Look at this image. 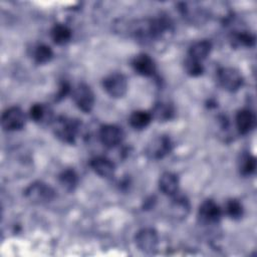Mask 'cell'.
<instances>
[{
    "mask_svg": "<svg viewBox=\"0 0 257 257\" xmlns=\"http://www.w3.org/2000/svg\"><path fill=\"white\" fill-rule=\"evenodd\" d=\"M79 126L80 122L77 119L63 115L58 116L52 121L54 135L57 139L66 144H74L79 131Z\"/></svg>",
    "mask_w": 257,
    "mask_h": 257,
    "instance_id": "obj_1",
    "label": "cell"
},
{
    "mask_svg": "<svg viewBox=\"0 0 257 257\" xmlns=\"http://www.w3.org/2000/svg\"><path fill=\"white\" fill-rule=\"evenodd\" d=\"M24 196L33 204H47L55 198V191L48 184L36 181L25 189Z\"/></svg>",
    "mask_w": 257,
    "mask_h": 257,
    "instance_id": "obj_2",
    "label": "cell"
},
{
    "mask_svg": "<svg viewBox=\"0 0 257 257\" xmlns=\"http://www.w3.org/2000/svg\"><path fill=\"white\" fill-rule=\"evenodd\" d=\"M217 79L221 87L230 92L238 90L244 82L241 72L234 67H221L217 72Z\"/></svg>",
    "mask_w": 257,
    "mask_h": 257,
    "instance_id": "obj_3",
    "label": "cell"
},
{
    "mask_svg": "<svg viewBox=\"0 0 257 257\" xmlns=\"http://www.w3.org/2000/svg\"><path fill=\"white\" fill-rule=\"evenodd\" d=\"M102 86L106 93L113 97L119 98L122 97L127 91V79L122 73H111L103 78Z\"/></svg>",
    "mask_w": 257,
    "mask_h": 257,
    "instance_id": "obj_4",
    "label": "cell"
},
{
    "mask_svg": "<svg viewBox=\"0 0 257 257\" xmlns=\"http://www.w3.org/2000/svg\"><path fill=\"white\" fill-rule=\"evenodd\" d=\"M25 114L19 106H11L6 108L1 116L2 127L7 132L21 130L25 125Z\"/></svg>",
    "mask_w": 257,
    "mask_h": 257,
    "instance_id": "obj_5",
    "label": "cell"
},
{
    "mask_svg": "<svg viewBox=\"0 0 257 257\" xmlns=\"http://www.w3.org/2000/svg\"><path fill=\"white\" fill-rule=\"evenodd\" d=\"M72 98L76 106L85 113L92 110L94 105V94L91 88L85 83H79L72 91Z\"/></svg>",
    "mask_w": 257,
    "mask_h": 257,
    "instance_id": "obj_6",
    "label": "cell"
},
{
    "mask_svg": "<svg viewBox=\"0 0 257 257\" xmlns=\"http://www.w3.org/2000/svg\"><path fill=\"white\" fill-rule=\"evenodd\" d=\"M137 247L145 253H153L157 250L159 244V236L153 228H143L137 232L135 236Z\"/></svg>",
    "mask_w": 257,
    "mask_h": 257,
    "instance_id": "obj_7",
    "label": "cell"
},
{
    "mask_svg": "<svg viewBox=\"0 0 257 257\" xmlns=\"http://www.w3.org/2000/svg\"><path fill=\"white\" fill-rule=\"evenodd\" d=\"M173 144L169 137L160 136L147 146L146 155L151 160H161L166 157L172 151Z\"/></svg>",
    "mask_w": 257,
    "mask_h": 257,
    "instance_id": "obj_8",
    "label": "cell"
},
{
    "mask_svg": "<svg viewBox=\"0 0 257 257\" xmlns=\"http://www.w3.org/2000/svg\"><path fill=\"white\" fill-rule=\"evenodd\" d=\"M124 134L121 127L115 124H104L99 130V139L106 148H114L123 140Z\"/></svg>",
    "mask_w": 257,
    "mask_h": 257,
    "instance_id": "obj_9",
    "label": "cell"
},
{
    "mask_svg": "<svg viewBox=\"0 0 257 257\" xmlns=\"http://www.w3.org/2000/svg\"><path fill=\"white\" fill-rule=\"evenodd\" d=\"M198 216L204 224H217L222 217V210L213 200H205L199 208Z\"/></svg>",
    "mask_w": 257,
    "mask_h": 257,
    "instance_id": "obj_10",
    "label": "cell"
},
{
    "mask_svg": "<svg viewBox=\"0 0 257 257\" xmlns=\"http://www.w3.org/2000/svg\"><path fill=\"white\" fill-rule=\"evenodd\" d=\"M132 66L138 74L143 76H153L156 72V64L154 59L146 53L136 55L132 60Z\"/></svg>",
    "mask_w": 257,
    "mask_h": 257,
    "instance_id": "obj_11",
    "label": "cell"
},
{
    "mask_svg": "<svg viewBox=\"0 0 257 257\" xmlns=\"http://www.w3.org/2000/svg\"><path fill=\"white\" fill-rule=\"evenodd\" d=\"M91 169L95 174L101 178H111L115 172V166L111 160L106 157H94L89 163Z\"/></svg>",
    "mask_w": 257,
    "mask_h": 257,
    "instance_id": "obj_12",
    "label": "cell"
},
{
    "mask_svg": "<svg viewBox=\"0 0 257 257\" xmlns=\"http://www.w3.org/2000/svg\"><path fill=\"white\" fill-rule=\"evenodd\" d=\"M236 126L241 135L250 133L256 124V116L250 109H241L236 114Z\"/></svg>",
    "mask_w": 257,
    "mask_h": 257,
    "instance_id": "obj_13",
    "label": "cell"
},
{
    "mask_svg": "<svg viewBox=\"0 0 257 257\" xmlns=\"http://www.w3.org/2000/svg\"><path fill=\"white\" fill-rule=\"evenodd\" d=\"M159 188L164 195L175 196L179 191L178 176L172 172L163 173L159 179Z\"/></svg>",
    "mask_w": 257,
    "mask_h": 257,
    "instance_id": "obj_14",
    "label": "cell"
},
{
    "mask_svg": "<svg viewBox=\"0 0 257 257\" xmlns=\"http://www.w3.org/2000/svg\"><path fill=\"white\" fill-rule=\"evenodd\" d=\"M212 50V43L209 40H200L191 45L188 51V57L202 62Z\"/></svg>",
    "mask_w": 257,
    "mask_h": 257,
    "instance_id": "obj_15",
    "label": "cell"
},
{
    "mask_svg": "<svg viewBox=\"0 0 257 257\" xmlns=\"http://www.w3.org/2000/svg\"><path fill=\"white\" fill-rule=\"evenodd\" d=\"M30 118L36 123H47L52 120L51 109L43 103H35L29 110Z\"/></svg>",
    "mask_w": 257,
    "mask_h": 257,
    "instance_id": "obj_16",
    "label": "cell"
},
{
    "mask_svg": "<svg viewBox=\"0 0 257 257\" xmlns=\"http://www.w3.org/2000/svg\"><path fill=\"white\" fill-rule=\"evenodd\" d=\"M173 197L174 199L170 208L172 216L178 220H183L188 216L190 212L189 201L185 197H176V195Z\"/></svg>",
    "mask_w": 257,
    "mask_h": 257,
    "instance_id": "obj_17",
    "label": "cell"
},
{
    "mask_svg": "<svg viewBox=\"0 0 257 257\" xmlns=\"http://www.w3.org/2000/svg\"><path fill=\"white\" fill-rule=\"evenodd\" d=\"M50 36L55 44L64 45L71 39L72 32L71 29L64 24H55L50 31Z\"/></svg>",
    "mask_w": 257,
    "mask_h": 257,
    "instance_id": "obj_18",
    "label": "cell"
},
{
    "mask_svg": "<svg viewBox=\"0 0 257 257\" xmlns=\"http://www.w3.org/2000/svg\"><path fill=\"white\" fill-rule=\"evenodd\" d=\"M58 182L65 191L73 192L78 184V176L74 170L67 169L59 174Z\"/></svg>",
    "mask_w": 257,
    "mask_h": 257,
    "instance_id": "obj_19",
    "label": "cell"
},
{
    "mask_svg": "<svg viewBox=\"0 0 257 257\" xmlns=\"http://www.w3.org/2000/svg\"><path fill=\"white\" fill-rule=\"evenodd\" d=\"M152 118L153 116L151 112L146 110H136L130 115L128 122L135 130H143L150 124Z\"/></svg>",
    "mask_w": 257,
    "mask_h": 257,
    "instance_id": "obj_20",
    "label": "cell"
},
{
    "mask_svg": "<svg viewBox=\"0 0 257 257\" xmlns=\"http://www.w3.org/2000/svg\"><path fill=\"white\" fill-rule=\"evenodd\" d=\"M152 116L158 119L159 121H166L173 117L174 108L172 104L168 102H158L153 108Z\"/></svg>",
    "mask_w": 257,
    "mask_h": 257,
    "instance_id": "obj_21",
    "label": "cell"
},
{
    "mask_svg": "<svg viewBox=\"0 0 257 257\" xmlns=\"http://www.w3.org/2000/svg\"><path fill=\"white\" fill-rule=\"evenodd\" d=\"M53 56L52 49L46 44H39L33 51V58L36 63L44 64L51 60Z\"/></svg>",
    "mask_w": 257,
    "mask_h": 257,
    "instance_id": "obj_22",
    "label": "cell"
},
{
    "mask_svg": "<svg viewBox=\"0 0 257 257\" xmlns=\"http://www.w3.org/2000/svg\"><path fill=\"white\" fill-rule=\"evenodd\" d=\"M256 160L250 154H244L239 161V171L243 176H250L255 172Z\"/></svg>",
    "mask_w": 257,
    "mask_h": 257,
    "instance_id": "obj_23",
    "label": "cell"
},
{
    "mask_svg": "<svg viewBox=\"0 0 257 257\" xmlns=\"http://www.w3.org/2000/svg\"><path fill=\"white\" fill-rule=\"evenodd\" d=\"M226 214L233 220H239L244 214V209L242 204L237 199H230L225 205Z\"/></svg>",
    "mask_w": 257,
    "mask_h": 257,
    "instance_id": "obj_24",
    "label": "cell"
},
{
    "mask_svg": "<svg viewBox=\"0 0 257 257\" xmlns=\"http://www.w3.org/2000/svg\"><path fill=\"white\" fill-rule=\"evenodd\" d=\"M232 41L238 46H245L251 47L255 43V37L249 32L246 31H239L235 32L232 35Z\"/></svg>",
    "mask_w": 257,
    "mask_h": 257,
    "instance_id": "obj_25",
    "label": "cell"
},
{
    "mask_svg": "<svg viewBox=\"0 0 257 257\" xmlns=\"http://www.w3.org/2000/svg\"><path fill=\"white\" fill-rule=\"evenodd\" d=\"M184 68L187 74L191 76H199L204 72V66L202 62L197 61L195 59H192L187 56V58L184 61Z\"/></svg>",
    "mask_w": 257,
    "mask_h": 257,
    "instance_id": "obj_26",
    "label": "cell"
},
{
    "mask_svg": "<svg viewBox=\"0 0 257 257\" xmlns=\"http://www.w3.org/2000/svg\"><path fill=\"white\" fill-rule=\"evenodd\" d=\"M69 91V85L66 83V82H62L61 85H60V88L58 90V93L56 95V98L55 99H59V98H62L64 97Z\"/></svg>",
    "mask_w": 257,
    "mask_h": 257,
    "instance_id": "obj_27",
    "label": "cell"
}]
</instances>
